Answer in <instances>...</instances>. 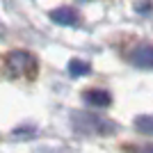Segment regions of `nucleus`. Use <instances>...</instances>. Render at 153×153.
Segmentation results:
<instances>
[{"mask_svg": "<svg viewBox=\"0 0 153 153\" xmlns=\"http://www.w3.org/2000/svg\"><path fill=\"white\" fill-rule=\"evenodd\" d=\"M7 69L12 76H23L34 69V57L25 51H14L7 55Z\"/></svg>", "mask_w": 153, "mask_h": 153, "instance_id": "1", "label": "nucleus"}, {"mask_svg": "<svg viewBox=\"0 0 153 153\" xmlns=\"http://www.w3.org/2000/svg\"><path fill=\"white\" fill-rule=\"evenodd\" d=\"M130 62L137 69H153V46H137L130 53Z\"/></svg>", "mask_w": 153, "mask_h": 153, "instance_id": "2", "label": "nucleus"}, {"mask_svg": "<svg viewBox=\"0 0 153 153\" xmlns=\"http://www.w3.org/2000/svg\"><path fill=\"white\" fill-rule=\"evenodd\" d=\"M51 21L57 25H76L78 23V14L73 7H57L51 12Z\"/></svg>", "mask_w": 153, "mask_h": 153, "instance_id": "3", "label": "nucleus"}, {"mask_svg": "<svg viewBox=\"0 0 153 153\" xmlns=\"http://www.w3.org/2000/svg\"><path fill=\"white\" fill-rule=\"evenodd\" d=\"M82 98H85L87 105H94V108H108L110 103H112V96L103 89H87L82 94Z\"/></svg>", "mask_w": 153, "mask_h": 153, "instance_id": "4", "label": "nucleus"}, {"mask_svg": "<svg viewBox=\"0 0 153 153\" xmlns=\"http://www.w3.org/2000/svg\"><path fill=\"white\" fill-rule=\"evenodd\" d=\"M89 62H82V59H71L69 62V73L73 78H80V76H89Z\"/></svg>", "mask_w": 153, "mask_h": 153, "instance_id": "5", "label": "nucleus"}, {"mask_svg": "<svg viewBox=\"0 0 153 153\" xmlns=\"http://www.w3.org/2000/svg\"><path fill=\"white\" fill-rule=\"evenodd\" d=\"M135 128L144 135H153V114H142L135 119Z\"/></svg>", "mask_w": 153, "mask_h": 153, "instance_id": "6", "label": "nucleus"}, {"mask_svg": "<svg viewBox=\"0 0 153 153\" xmlns=\"http://www.w3.org/2000/svg\"><path fill=\"white\" fill-rule=\"evenodd\" d=\"M140 153H153V146H144V149H140Z\"/></svg>", "mask_w": 153, "mask_h": 153, "instance_id": "7", "label": "nucleus"}]
</instances>
